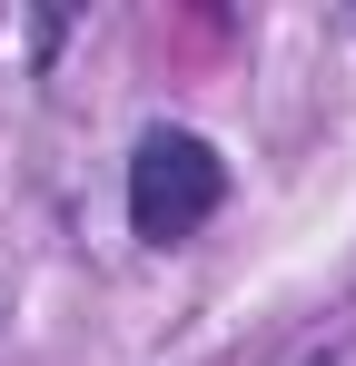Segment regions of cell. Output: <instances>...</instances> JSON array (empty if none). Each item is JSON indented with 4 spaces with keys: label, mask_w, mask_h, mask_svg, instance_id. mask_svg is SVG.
<instances>
[{
    "label": "cell",
    "mask_w": 356,
    "mask_h": 366,
    "mask_svg": "<svg viewBox=\"0 0 356 366\" xmlns=\"http://www.w3.org/2000/svg\"><path fill=\"white\" fill-rule=\"evenodd\" d=\"M237 198V169L228 149L208 139V129L188 119H149L139 139H129V179H119V208H129V238L139 247H198L208 228H218V208Z\"/></svg>",
    "instance_id": "6da1fadb"
},
{
    "label": "cell",
    "mask_w": 356,
    "mask_h": 366,
    "mask_svg": "<svg viewBox=\"0 0 356 366\" xmlns=\"http://www.w3.org/2000/svg\"><path fill=\"white\" fill-rule=\"evenodd\" d=\"M69 30H79V10H40V20H30V69H50Z\"/></svg>",
    "instance_id": "7a4b0ae2"
},
{
    "label": "cell",
    "mask_w": 356,
    "mask_h": 366,
    "mask_svg": "<svg viewBox=\"0 0 356 366\" xmlns=\"http://www.w3.org/2000/svg\"><path fill=\"white\" fill-rule=\"evenodd\" d=\"M297 366H347V337H327V347H307Z\"/></svg>",
    "instance_id": "3957f363"
}]
</instances>
